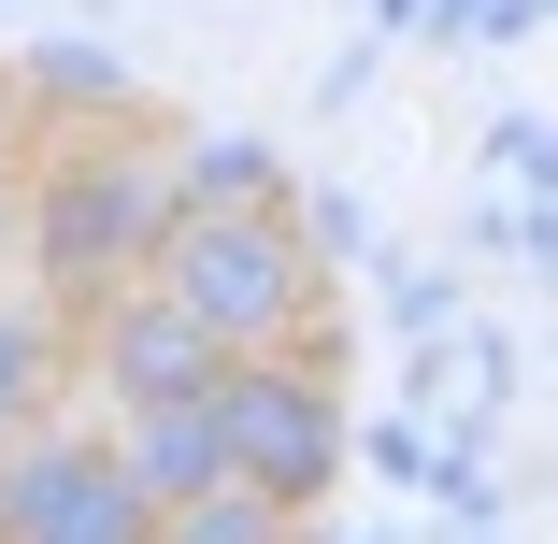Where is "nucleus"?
<instances>
[{"mask_svg": "<svg viewBox=\"0 0 558 544\" xmlns=\"http://www.w3.org/2000/svg\"><path fill=\"white\" fill-rule=\"evenodd\" d=\"M15 215H29V273H44V301L86 315V301H116V287L158 273V230L186 215V172H172L158 130H116V116H100L86 144H58V158L29 172Z\"/></svg>", "mask_w": 558, "mask_h": 544, "instance_id": "obj_1", "label": "nucleus"}, {"mask_svg": "<svg viewBox=\"0 0 558 544\" xmlns=\"http://www.w3.org/2000/svg\"><path fill=\"white\" fill-rule=\"evenodd\" d=\"M158 287L230 359H272V344L329 359V244L301 230V201H186L158 230Z\"/></svg>", "mask_w": 558, "mask_h": 544, "instance_id": "obj_2", "label": "nucleus"}, {"mask_svg": "<svg viewBox=\"0 0 558 544\" xmlns=\"http://www.w3.org/2000/svg\"><path fill=\"white\" fill-rule=\"evenodd\" d=\"M215 430H230V473H244V487H287V501H315L329 473L359 459L344 387H329V359H315V344L230 359V373H215Z\"/></svg>", "mask_w": 558, "mask_h": 544, "instance_id": "obj_3", "label": "nucleus"}, {"mask_svg": "<svg viewBox=\"0 0 558 544\" xmlns=\"http://www.w3.org/2000/svg\"><path fill=\"white\" fill-rule=\"evenodd\" d=\"M158 501L130 487L116 430H0V544H144Z\"/></svg>", "mask_w": 558, "mask_h": 544, "instance_id": "obj_4", "label": "nucleus"}, {"mask_svg": "<svg viewBox=\"0 0 558 544\" xmlns=\"http://www.w3.org/2000/svg\"><path fill=\"white\" fill-rule=\"evenodd\" d=\"M215 373H230V344H215L158 273L116 287V301H86V387L116 401V415H130V401H201Z\"/></svg>", "mask_w": 558, "mask_h": 544, "instance_id": "obj_5", "label": "nucleus"}, {"mask_svg": "<svg viewBox=\"0 0 558 544\" xmlns=\"http://www.w3.org/2000/svg\"><path fill=\"white\" fill-rule=\"evenodd\" d=\"M116 459H130V487H144V501H201L215 473H230L215 387H201V401H130V415H116Z\"/></svg>", "mask_w": 558, "mask_h": 544, "instance_id": "obj_6", "label": "nucleus"}, {"mask_svg": "<svg viewBox=\"0 0 558 544\" xmlns=\"http://www.w3.org/2000/svg\"><path fill=\"white\" fill-rule=\"evenodd\" d=\"M301 516H315V501H287V487H244V473H215L201 501H158V530H144V544H301Z\"/></svg>", "mask_w": 558, "mask_h": 544, "instance_id": "obj_7", "label": "nucleus"}, {"mask_svg": "<svg viewBox=\"0 0 558 544\" xmlns=\"http://www.w3.org/2000/svg\"><path fill=\"white\" fill-rule=\"evenodd\" d=\"M58 330H72L58 301H0V430H29V415H44V387H58V359H72Z\"/></svg>", "mask_w": 558, "mask_h": 544, "instance_id": "obj_8", "label": "nucleus"}, {"mask_svg": "<svg viewBox=\"0 0 558 544\" xmlns=\"http://www.w3.org/2000/svg\"><path fill=\"white\" fill-rule=\"evenodd\" d=\"M172 172H186V201H287L272 144H244V130H201V144H172Z\"/></svg>", "mask_w": 558, "mask_h": 544, "instance_id": "obj_9", "label": "nucleus"}, {"mask_svg": "<svg viewBox=\"0 0 558 544\" xmlns=\"http://www.w3.org/2000/svg\"><path fill=\"white\" fill-rule=\"evenodd\" d=\"M15 100H29V116H58V100H86V116H116L130 86H116V58H100V44H44V58L15 72Z\"/></svg>", "mask_w": 558, "mask_h": 544, "instance_id": "obj_10", "label": "nucleus"}, {"mask_svg": "<svg viewBox=\"0 0 558 544\" xmlns=\"http://www.w3.org/2000/svg\"><path fill=\"white\" fill-rule=\"evenodd\" d=\"M29 130H44V116H29L15 86H0V186H15V158H29Z\"/></svg>", "mask_w": 558, "mask_h": 544, "instance_id": "obj_11", "label": "nucleus"}, {"mask_svg": "<svg viewBox=\"0 0 558 544\" xmlns=\"http://www.w3.org/2000/svg\"><path fill=\"white\" fill-rule=\"evenodd\" d=\"M0 258H29V215H15V186H0Z\"/></svg>", "mask_w": 558, "mask_h": 544, "instance_id": "obj_12", "label": "nucleus"}]
</instances>
